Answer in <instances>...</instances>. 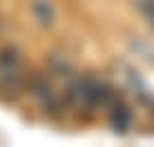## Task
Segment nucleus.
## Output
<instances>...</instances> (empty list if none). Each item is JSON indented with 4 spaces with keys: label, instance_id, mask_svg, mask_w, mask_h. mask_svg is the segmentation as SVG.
<instances>
[{
    "label": "nucleus",
    "instance_id": "f257e3e1",
    "mask_svg": "<svg viewBox=\"0 0 154 147\" xmlns=\"http://www.w3.org/2000/svg\"><path fill=\"white\" fill-rule=\"evenodd\" d=\"M23 58L14 47L0 49V89H16L23 76Z\"/></svg>",
    "mask_w": 154,
    "mask_h": 147
},
{
    "label": "nucleus",
    "instance_id": "f03ea898",
    "mask_svg": "<svg viewBox=\"0 0 154 147\" xmlns=\"http://www.w3.org/2000/svg\"><path fill=\"white\" fill-rule=\"evenodd\" d=\"M109 123H112L114 132L119 134H127L132 127V112L127 109V105L123 100H116L109 107Z\"/></svg>",
    "mask_w": 154,
    "mask_h": 147
},
{
    "label": "nucleus",
    "instance_id": "7ed1b4c3",
    "mask_svg": "<svg viewBox=\"0 0 154 147\" xmlns=\"http://www.w3.org/2000/svg\"><path fill=\"white\" fill-rule=\"evenodd\" d=\"M31 14H34V18L38 20L40 25H51L54 18H56L54 4H51L49 0H36V2L31 4Z\"/></svg>",
    "mask_w": 154,
    "mask_h": 147
},
{
    "label": "nucleus",
    "instance_id": "20e7f679",
    "mask_svg": "<svg viewBox=\"0 0 154 147\" xmlns=\"http://www.w3.org/2000/svg\"><path fill=\"white\" fill-rule=\"evenodd\" d=\"M134 7L143 14V18L147 20V25L154 27V0H134Z\"/></svg>",
    "mask_w": 154,
    "mask_h": 147
}]
</instances>
